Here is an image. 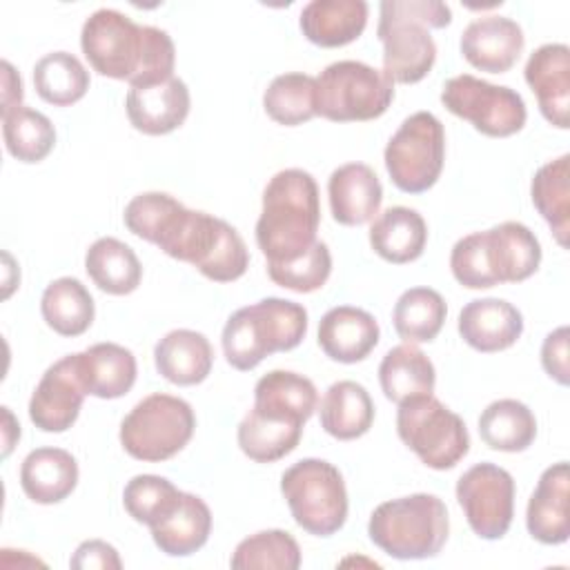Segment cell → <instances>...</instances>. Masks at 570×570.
Returning a JSON list of instances; mask_svg holds the SVG:
<instances>
[{"label": "cell", "mask_w": 570, "mask_h": 570, "mask_svg": "<svg viewBox=\"0 0 570 570\" xmlns=\"http://www.w3.org/2000/svg\"><path fill=\"white\" fill-rule=\"evenodd\" d=\"M379 383L385 399L399 405L407 399L432 394L436 370L423 350L414 343H401L385 352L379 365Z\"/></svg>", "instance_id": "f546056e"}, {"label": "cell", "mask_w": 570, "mask_h": 570, "mask_svg": "<svg viewBox=\"0 0 570 570\" xmlns=\"http://www.w3.org/2000/svg\"><path fill=\"white\" fill-rule=\"evenodd\" d=\"M514 479L497 463H476L456 481V501L472 532L481 539H501L514 517Z\"/></svg>", "instance_id": "5bb4252c"}, {"label": "cell", "mask_w": 570, "mask_h": 570, "mask_svg": "<svg viewBox=\"0 0 570 570\" xmlns=\"http://www.w3.org/2000/svg\"><path fill=\"white\" fill-rule=\"evenodd\" d=\"M2 414H4V456H9L11 448H13V441L20 439V425L13 423V416L9 412V407H2Z\"/></svg>", "instance_id": "7dc6e473"}, {"label": "cell", "mask_w": 570, "mask_h": 570, "mask_svg": "<svg viewBox=\"0 0 570 570\" xmlns=\"http://www.w3.org/2000/svg\"><path fill=\"white\" fill-rule=\"evenodd\" d=\"M33 87L45 102L69 107L87 94L89 71L73 53L51 51L33 65Z\"/></svg>", "instance_id": "74e56055"}, {"label": "cell", "mask_w": 570, "mask_h": 570, "mask_svg": "<svg viewBox=\"0 0 570 570\" xmlns=\"http://www.w3.org/2000/svg\"><path fill=\"white\" fill-rule=\"evenodd\" d=\"M330 212L341 225H365L379 214L383 187L376 171L365 163H345L330 174L327 180Z\"/></svg>", "instance_id": "44dd1931"}, {"label": "cell", "mask_w": 570, "mask_h": 570, "mask_svg": "<svg viewBox=\"0 0 570 570\" xmlns=\"http://www.w3.org/2000/svg\"><path fill=\"white\" fill-rule=\"evenodd\" d=\"M267 274L276 285L285 289H292L298 294L316 292L327 283L332 274L330 247L323 240H316L305 256L283 265H267Z\"/></svg>", "instance_id": "7bdbcfd3"}, {"label": "cell", "mask_w": 570, "mask_h": 570, "mask_svg": "<svg viewBox=\"0 0 570 570\" xmlns=\"http://www.w3.org/2000/svg\"><path fill=\"white\" fill-rule=\"evenodd\" d=\"M367 534L376 548L394 559H432L450 534L448 508L428 492L383 501L370 514Z\"/></svg>", "instance_id": "52a82bcc"}, {"label": "cell", "mask_w": 570, "mask_h": 570, "mask_svg": "<svg viewBox=\"0 0 570 570\" xmlns=\"http://www.w3.org/2000/svg\"><path fill=\"white\" fill-rule=\"evenodd\" d=\"M191 107V96L178 76L149 87H129L125 111L134 129L147 136H165L178 129Z\"/></svg>", "instance_id": "ac0fdd59"}, {"label": "cell", "mask_w": 570, "mask_h": 570, "mask_svg": "<svg viewBox=\"0 0 570 570\" xmlns=\"http://www.w3.org/2000/svg\"><path fill=\"white\" fill-rule=\"evenodd\" d=\"M125 227L167 256L194 265L216 283L238 281L249 265L243 236L223 218L187 209L165 191L134 196L122 214Z\"/></svg>", "instance_id": "6da1fadb"}, {"label": "cell", "mask_w": 570, "mask_h": 570, "mask_svg": "<svg viewBox=\"0 0 570 570\" xmlns=\"http://www.w3.org/2000/svg\"><path fill=\"white\" fill-rule=\"evenodd\" d=\"M365 0H312L298 16L303 36L318 47L334 49L354 42L367 24Z\"/></svg>", "instance_id": "603a6c76"}, {"label": "cell", "mask_w": 570, "mask_h": 570, "mask_svg": "<svg viewBox=\"0 0 570 570\" xmlns=\"http://www.w3.org/2000/svg\"><path fill=\"white\" fill-rule=\"evenodd\" d=\"M40 314L56 334L73 338L91 327L96 303L78 278L60 276L45 287L40 298Z\"/></svg>", "instance_id": "836d02e7"}, {"label": "cell", "mask_w": 570, "mask_h": 570, "mask_svg": "<svg viewBox=\"0 0 570 570\" xmlns=\"http://www.w3.org/2000/svg\"><path fill=\"white\" fill-rule=\"evenodd\" d=\"M154 363L163 379L174 385L203 383L214 365V350L196 330H171L154 347Z\"/></svg>", "instance_id": "484cf974"}, {"label": "cell", "mask_w": 570, "mask_h": 570, "mask_svg": "<svg viewBox=\"0 0 570 570\" xmlns=\"http://www.w3.org/2000/svg\"><path fill=\"white\" fill-rule=\"evenodd\" d=\"M307 334V309L287 298H263L236 309L223 327V352L238 372L254 370L274 352L294 350Z\"/></svg>", "instance_id": "8992f818"}, {"label": "cell", "mask_w": 570, "mask_h": 570, "mask_svg": "<svg viewBox=\"0 0 570 570\" xmlns=\"http://www.w3.org/2000/svg\"><path fill=\"white\" fill-rule=\"evenodd\" d=\"M318 405L316 385L296 372L272 370L254 385V407L281 419L307 423Z\"/></svg>", "instance_id": "4dcf8cb0"}, {"label": "cell", "mask_w": 570, "mask_h": 570, "mask_svg": "<svg viewBox=\"0 0 570 570\" xmlns=\"http://www.w3.org/2000/svg\"><path fill=\"white\" fill-rule=\"evenodd\" d=\"M69 566L76 570H120L122 561L111 543L102 539H89L76 548L73 557L69 559Z\"/></svg>", "instance_id": "f6af8a7d"}, {"label": "cell", "mask_w": 570, "mask_h": 570, "mask_svg": "<svg viewBox=\"0 0 570 570\" xmlns=\"http://www.w3.org/2000/svg\"><path fill=\"white\" fill-rule=\"evenodd\" d=\"M80 47L100 76L149 87L174 76L176 47L165 29L138 24L116 9L94 11L80 31Z\"/></svg>", "instance_id": "7a4b0ae2"}, {"label": "cell", "mask_w": 570, "mask_h": 570, "mask_svg": "<svg viewBox=\"0 0 570 570\" xmlns=\"http://www.w3.org/2000/svg\"><path fill=\"white\" fill-rule=\"evenodd\" d=\"M183 490H178L169 479L158 474H136L127 481L122 490V505L127 514L145 525L158 523L178 503Z\"/></svg>", "instance_id": "b9f144b4"}, {"label": "cell", "mask_w": 570, "mask_h": 570, "mask_svg": "<svg viewBox=\"0 0 570 570\" xmlns=\"http://www.w3.org/2000/svg\"><path fill=\"white\" fill-rule=\"evenodd\" d=\"M441 102L450 114L468 120L476 131L490 138H508L521 131L528 120L521 94L472 73H459L445 80Z\"/></svg>", "instance_id": "4fadbf2b"}, {"label": "cell", "mask_w": 570, "mask_h": 570, "mask_svg": "<svg viewBox=\"0 0 570 570\" xmlns=\"http://www.w3.org/2000/svg\"><path fill=\"white\" fill-rule=\"evenodd\" d=\"M530 196L537 212L550 225L557 243L568 245L570 232V156L561 154L541 165L530 185Z\"/></svg>", "instance_id": "e575fe53"}, {"label": "cell", "mask_w": 570, "mask_h": 570, "mask_svg": "<svg viewBox=\"0 0 570 570\" xmlns=\"http://www.w3.org/2000/svg\"><path fill=\"white\" fill-rule=\"evenodd\" d=\"M381 336L376 318L352 305H338L318 321V345L327 358L358 363L370 356Z\"/></svg>", "instance_id": "7402d4cb"}, {"label": "cell", "mask_w": 570, "mask_h": 570, "mask_svg": "<svg viewBox=\"0 0 570 570\" xmlns=\"http://www.w3.org/2000/svg\"><path fill=\"white\" fill-rule=\"evenodd\" d=\"M394 100V82L361 60L327 65L316 78V116L332 122H365L383 116Z\"/></svg>", "instance_id": "30bf717a"}, {"label": "cell", "mask_w": 570, "mask_h": 570, "mask_svg": "<svg viewBox=\"0 0 570 570\" xmlns=\"http://www.w3.org/2000/svg\"><path fill=\"white\" fill-rule=\"evenodd\" d=\"M196 416L185 399L154 392L138 401L120 423L122 450L147 463L178 454L194 436Z\"/></svg>", "instance_id": "9c48e42d"}, {"label": "cell", "mask_w": 570, "mask_h": 570, "mask_svg": "<svg viewBox=\"0 0 570 570\" xmlns=\"http://www.w3.org/2000/svg\"><path fill=\"white\" fill-rule=\"evenodd\" d=\"M396 432L421 463L432 470L454 468L470 450V434L463 419L434 394L399 403Z\"/></svg>", "instance_id": "8fae6325"}, {"label": "cell", "mask_w": 570, "mask_h": 570, "mask_svg": "<svg viewBox=\"0 0 570 570\" xmlns=\"http://www.w3.org/2000/svg\"><path fill=\"white\" fill-rule=\"evenodd\" d=\"M570 330L566 325L552 330L541 345V365L550 379H554L559 385L570 383V352H568Z\"/></svg>", "instance_id": "ee69618b"}, {"label": "cell", "mask_w": 570, "mask_h": 570, "mask_svg": "<svg viewBox=\"0 0 570 570\" xmlns=\"http://www.w3.org/2000/svg\"><path fill=\"white\" fill-rule=\"evenodd\" d=\"M149 530L160 552L169 557H189L200 550L209 539L212 510L200 497L183 492L171 512L154 523Z\"/></svg>", "instance_id": "4316f807"}, {"label": "cell", "mask_w": 570, "mask_h": 570, "mask_svg": "<svg viewBox=\"0 0 570 570\" xmlns=\"http://www.w3.org/2000/svg\"><path fill=\"white\" fill-rule=\"evenodd\" d=\"M321 225V200L314 176L305 169H283L263 189L256 220V245L267 265H283L305 256Z\"/></svg>", "instance_id": "3957f363"}, {"label": "cell", "mask_w": 570, "mask_h": 570, "mask_svg": "<svg viewBox=\"0 0 570 570\" xmlns=\"http://www.w3.org/2000/svg\"><path fill=\"white\" fill-rule=\"evenodd\" d=\"M321 428L338 439L352 441L363 436L374 423V403L370 392L356 381L332 383L318 405Z\"/></svg>", "instance_id": "f1b7e54d"}, {"label": "cell", "mask_w": 570, "mask_h": 570, "mask_svg": "<svg viewBox=\"0 0 570 570\" xmlns=\"http://www.w3.org/2000/svg\"><path fill=\"white\" fill-rule=\"evenodd\" d=\"M428 243L423 216L403 205L387 207L370 225V245L387 263L405 265L416 261Z\"/></svg>", "instance_id": "83f0119b"}, {"label": "cell", "mask_w": 570, "mask_h": 570, "mask_svg": "<svg viewBox=\"0 0 570 570\" xmlns=\"http://www.w3.org/2000/svg\"><path fill=\"white\" fill-rule=\"evenodd\" d=\"M456 327L472 350L492 354L519 341L523 334V316L503 298H474L461 309Z\"/></svg>", "instance_id": "ffe728a7"}, {"label": "cell", "mask_w": 570, "mask_h": 570, "mask_svg": "<svg viewBox=\"0 0 570 570\" xmlns=\"http://www.w3.org/2000/svg\"><path fill=\"white\" fill-rule=\"evenodd\" d=\"M265 114L285 127H296L316 116V78L289 71L276 76L263 94Z\"/></svg>", "instance_id": "ab89813d"}, {"label": "cell", "mask_w": 570, "mask_h": 570, "mask_svg": "<svg viewBox=\"0 0 570 570\" xmlns=\"http://www.w3.org/2000/svg\"><path fill=\"white\" fill-rule=\"evenodd\" d=\"M525 82L541 116L557 129L570 127V49L563 42L537 47L525 62Z\"/></svg>", "instance_id": "2e32d148"}, {"label": "cell", "mask_w": 570, "mask_h": 570, "mask_svg": "<svg viewBox=\"0 0 570 570\" xmlns=\"http://www.w3.org/2000/svg\"><path fill=\"white\" fill-rule=\"evenodd\" d=\"M85 269L94 285L111 296L131 294L142 281V265L136 252L114 236H102L89 245Z\"/></svg>", "instance_id": "d6a6232c"}, {"label": "cell", "mask_w": 570, "mask_h": 570, "mask_svg": "<svg viewBox=\"0 0 570 570\" xmlns=\"http://www.w3.org/2000/svg\"><path fill=\"white\" fill-rule=\"evenodd\" d=\"M2 136L7 151L16 160L29 165L45 160L56 145V129L51 120L27 105L2 114Z\"/></svg>", "instance_id": "f35d334b"}, {"label": "cell", "mask_w": 570, "mask_h": 570, "mask_svg": "<svg viewBox=\"0 0 570 570\" xmlns=\"http://www.w3.org/2000/svg\"><path fill=\"white\" fill-rule=\"evenodd\" d=\"M481 441L499 452H523L534 443L537 419L517 399L492 401L479 416Z\"/></svg>", "instance_id": "d590c367"}, {"label": "cell", "mask_w": 570, "mask_h": 570, "mask_svg": "<svg viewBox=\"0 0 570 570\" xmlns=\"http://www.w3.org/2000/svg\"><path fill=\"white\" fill-rule=\"evenodd\" d=\"M570 501V468L568 461L552 463L546 468L530 494L525 510V525L532 539L546 546L566 543L570 537L568 521Z\"/></svg>", "instance_id": "d6986e66"}, {"label": "cell", "mask_w": 570, "mask_h": 570, "mask_svg": "<svg viewBox=\"0 0 570 570\" xmlns=\"http://www.w3.org/2000/svg\"><path fill=\"white\" fill-rule=\"evenodd\" d=\"M390 180L405 194H423L439 180L445 163V129L430 111L407 116L385 145Z\"/></svg>", "instance_id": "7c38bea8"}, {"label": "cell", "mask_w": 570, "mask_h": 570, "mask_svg": "<svg viewBox=\"0 0 570 570\" xmlns=\"http://www.w3.org/2000/svg\"><path fill=\"white\" fill-rule=\"evenodd\" d=\"M22 105V80L11 62L2 60V114Z\"/></svg>", "instance_id": "bcb514c9"}, {"label": "cell", "mask_w": 570, "mask_h": 570, "mask_svg": "<svg viewBox=\"0 0 570 570\" xmlns=\"http://www.w3.org/2000/svg\"><path fill=\"white\" fill-rule=\"evenodd\" d=\"M20 485L33 503H60L78 485V463L62 448H36L20 465Z\"/></svg>", "instance_id": "d4e9b609"}, {"label": "cell", "mask_w": 570, "mask_h": 570, "mask_svg": "<svg viewBox=\"0 0 570 570\" xmlns=\"http://www.w3.org/2000/svg\"><path fill=\"white\" fill-rule=\"evenodd\" d=\"M452 22V9L439 0H383L376 36L383 42V73L392 82L423 80L436 60L430 29Z\"/></svg>", "instance_id": "5b68a950"}, {"label": "cell", "mask_w": 570, "mask_h": 570, "mask_svg": "<svg viewBox=\"0 0 570 570\" xmlns=\"http://www.w3.org/2000/svg\"><path fill=\"white\" fill-rule=\"evenodd\" d=\"M541 265V245L517 220L459 238L450 252V269L468 289H488L501 283H521Z\"/></svg>", "instance_id": "277c9868"}, {"label": "cell", "mask_w": 570, "mask_h": 570, "mask_svg": "<svg viewBox=\"0 0 570 570\" xmlns=\"http://www.w3.org/2000/svg\"><path fill=\"white\" fill-rule=\"evenodd\" d=\"M303 436V423L281 419L252 407L238 423V448L256 463H274L294 452Z\"/></svg>", "instance_id": "1f68e13d"}, {"label": "cell", "mask_w": 570, "mask_h": 570, "mask_svg": "<svg viewBox=\"0 0 570 570\" xmlns=\"http://www.w3.org/2000/svg\"><path fill=\"white\" fill-rule=\"evenodd\" d=\"M229 566L236 570H296L301 566V548L296 539L285 530H261L236 546Z\"/></svg>", "instance_id": "60d3db41"}, {"label": "cell", "mask_w": 570, "mask_h": 570, "mask_svg": "<svg viewBox=\"0 0 570 570\" xmlns=\"http://www.w3.org/2000/svg\"><path fill=\"white\" fill-rule=\"evenodd\" d=\"M281 492L298 528L314 537H332L347 521V490L336 465L301 459L281 476Z\"/></svg>", "instance_id": "ba28073f"}, {"label": "cell", "mask_w": 570, "mask_h": 570, "mask_svg": "<svg viewBox=\"0 0 570 570\" xmlns=\"http://www.w3.org/2000/svg\"><path fill=\"white\" fill-rule=\"evenodd\" d=\"M448 316L443 296L432 287H410L394 303L392 323L403 343H430Z\"/></svg>", "instance_id": "8d00e7d4"}, {"label": "cell", "mask_w": 570, "mask_h": 570, "mask_svg": "<svg viewBox=\"0 0 570 570\" xmlns=\"http://www.w3.org/2000/svg\"><path fill=\"white\" fill-rule=\"evenodd\" d=\"M85 394L76 354H67L38 381L29 399V419L42 432H65L76 423Z\"/></svg>", "instance_id": "9a60e30c"}, {"label": "cell", "mask_w": 570, "mask_h": 570, "mask_svg": "<svg viewBox=\"0 0 570 570\" xmlns=\"http://www.w3.org/2000/svg\"><path fill=\"white\" fill-rule=\"evenodd\" d=\"M76 363L82 387L91 396L120 399L136 383V356L118 343H96L85 352H78Z\"/></svg>", "instance_id": "cb8c5ba5"}, {"label": "cell", "mask_w": 570, "mask_h": 570, "mask_svg": "<svg viewBox=\"0 0 570 570\" xmlns=\"http://www.w3.org/2000/svg\"><path fill=\"white\" fill-rule=\"evenodd\" d=\"M461 56L479 71L505 73L519 60L525 36L519 22L505 16H481L461 33Z\"/></svg>", "instance_id": "e0dca14e"}]
</instances>
